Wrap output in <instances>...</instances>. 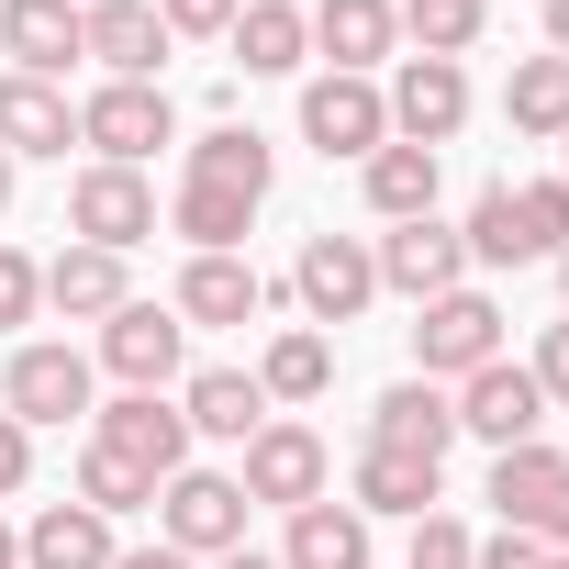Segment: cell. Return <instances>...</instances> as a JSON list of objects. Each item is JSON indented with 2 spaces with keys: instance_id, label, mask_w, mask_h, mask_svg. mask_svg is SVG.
Returning a JSON list of instances; mask_svg holds the SVG:
<instances>
[{
  "instance_id": "6da1fadb",
  "label": "cell",
  "mask_w": 569,
  "mask_h": 569,
  "mask_svg": "<svg viewBox=\"0 0 569 569\" xmlns=\"http://www.w3.org/2000/svg\"><path fill=\"white\" fill-rule=\"evenodd\" d=\"M168 134H179V112H168L157 79H101V90L79 101V146H90L101 168H146Z\"/></svg>"
},
{
  "instance_id": "7a4b0ae2",
  "label": "cell",
  "mask_w": 569,
  "mask_h": 569,
  "mask_svg": "<svg viewBox=\"0 0 569 569\" xmlns=\"http://www.w3.org/2000/svg\"><path fill=\"white\" fill-rule=\"evenodd\" d=\"M502 358V302L491 291H447V302H413V369L425 380H469Z\"/></svg>"
},
{
  "instance_id": "3957f363",
  "label": "cell",
  "mask_w": 569,
  "mask_h": 569,
  "mask_svg": "<svg viewBox=\"0 0 569 569\" xmlns=\"http://www.w3.org/2000/svg\"><path fill=\"white\" fill-rule=\"evenodd\" d=\"M157 547H179V558H223V547H246V491H234L223 469H179V480H157Z\"/></svg>"
},
{
  "instance_id": "277c9868",
  "label": "cell",
  "mask_w": 569,
  "mask_h": 569,
  "mask_svg": "<svg viewBox=\"0 0 569 569\" xmlns=\"http://www.w3.org/2000/svg\"><path fill=\"white\" fill-rule=\"evenodd\" d=\"M491 502H502V525H525L536 547H569V458H558L547 436H525V447L491 458Z\"/></svg>"
},
{
  "instance_id": "5b68a950",
  "label": "cell",
  "mask_w": 569,
  "mask_h": 569,
  "mask_svg": "<svg viewBox=\"0 0 569 569\" xmlns=\"http://www.w3.org/2000/svg\"><path fill=\"white\" fill-rule=\"evenodd\" d=\"M68 234L134 257V246L157 234V190H146V168H79V179H68Z\"/></svg>"
},
{
  "instance_id": "8992f818",
  "label": "cell",
  "mask_w": 569,
  "mask_h": 569,
  "mask_svg": "<svg viewBox=\"0 0 569 569\" xmlns=\"http://www.w3.org/2000/svg\"><path fill=\"white\" fill-rule=\"evenodd\" d=\"M291 291H302V313H313V325H358V313L380 302V257H369L358 234H302Z\"/></svg>"
},
{
  "instance_id": "52a82bcc",
  "label": "cell",
  "mask_w": 569,
  "mask_h": 569,
  "mask_svg": "<svg viewBox=\"0 0 569 569\" xmlns=\"http://www.w3.org/2000/svg\"><path fill=\"white\" fill-rule=\"evenodd\" d=\"M0 413H12L23 436L34 425H79L90 413V358L79 347H12V369H0Z\"/></svg>"
},
{
  "instance_id": "ba28073f",
  "label": "cell",
  "mask_w": 569,
  "mask_h": 569,
  "mask_svg": "<svg viewBox=\"0 0 569 569\" xmlns=\"http://www.w3.org/2000/svg\"><path fill=\"white\" fill-rule=\"evenodd\" d=\"M380 291H402V302H447V291H469V246H458V223H391L380 246Z\"/></svg>"
},
{
  "instance_id": "9c48e42d",
  "label": "cell",
  "mask_w": 569,
  "mask_h": 569,
  "mask_svg": "<svg viewBox=\"0 0 569 569\" xmlns=\"http://www.w3.org/2000/svg\"><path fill=\"white\" fill-rule=\"evenodd\" d=\"M302 146H325V157H380L391 146V101H380V79H313L302 90Z\"/></svg>"
},
{
  "instance_id": "30bf717a",
  "label": "cell",
  "mask_w": 569,
  "mask_h": 569,
  "mask_svg": "<svg viewBox=\"0 0 569 569\" xmlns=\"http://www.w3.org/2000/svg\"><path fill=\"white\" fill-rule=\"evenodd\" d=\"M536 425H547V391H536V369L491 358V369H469V380H458V436H480L491 458H502V447H525Z\"/></svg>"
},
{
  "instance_id": "8fae6325",
  "label": "cell",
  "mask_w": 569,
  "mask_h": 569,
  "mask_svg": "<svg viewBox=\"0 0 569 569\" xmlns=\"http://www.w3.org/2000/svg\"><path fill=\"white\" fill-rule=\"evenodd\" d=\"M90 436H101L112 458L157 469V480H179V469H190V413H179V402H157V391H123V402H90Z\"/></svg>"
},
{
  "instance_id": "7c38bea8",
  "label": "cell",
  "mask_w": 569,
  "mask_h": 569,
  "mask_svg": "<svg viewBox=\"0 0 569 569\" xmlns=\"http://www.w3.org/2000/svg\"><path fill=\"white\" fill-rule=\"evenodd\" d=\"M325 469H336V458H325L313 425H257L234 491H246V502H291V513H302V502H325Z\"/></svg>"
},
{
  "instance_id": "4fadbf2b",
  "label": "cell",
  "mask_w": 569,
  "mask_h": 569,
  "mask_svg": "<svg viewBox=\"0 0 569 569\" xmlns=\"http://www.w3.org/2000/svg\"><path fill=\"white\" fill-rule=\"evenodd\" d=\"M380 101H391V134H402V146H447V134L469 123V68H458V57H402V79H391Z\"/></svg>"
},
{
  "instance_id": "5bb4252c",
  "label": "cell",
  "mask_w": 569,
  "mask_h": 569,
  "mask_svg": "<svg viewBox=\"0 0 569 569\" xmlns=\"http://www.w3.org/2000/svg\"><path fill=\"white\" fill-rule=\"evenodd\" d=\"M179 347H190V325L157 313V302H123V313L101 325V369H112L123 391H168V380H179Z\"/></svg>"
},
{
  "instance_id": "9a60e30c",
  "label": "cell",
  "mask_w": 569,
  "mask_h": 569,
  "mask_svg": "<svg viewBox=\"0 0 569 569\" xmlns=\"http://www.w3.org/2000/svg\"><path fill=\"white\" fill-rule=\"evenodd\" d=\"M79 57H101V79H157V57H168L157 0H90L79 12Z\"/></svg>"
},
{
  "instance_id": "2e32d148",
  "label": "cell",
  "mask_w": 569,
  "mask_h": 569,
  "mask_svg": "<svg viewBox=\"0 0 569 569\" xmlns=\"http://www.w3.org/2000/svg\"><path fill=\"white\" fill-rule=\"evenodd\" d=\"M369 447H402V458H436V469H447V447H458V402H447L436 380H391V391L369 402Z\"/></svg>"
},
{
  "instance_id": "e0dca14e",
  "label": "cell",
  "mask_w": 569,
  "mask_h": 569,
  "mask_svg": "<svg viewBox=\"0 0 569 569\" xmlns=\"http://www.w3.org/2000/svg\"><path fill=\"white\" fill-rule=\"evenodd\" d=\"M68 146H79V112H68V90L12 68V79H0V157L23 168V157H68Z\"/></svg>"
},
{
  "instance_id": "ac0fdd59",
  "label": "cell",
  "mask_w": 569,
  "mask_h": 569,
  "mask_svg": "<svg viewBox=\"0 0 569 569\" xmlns=\"http://www.w3.org/2000/svg\"><path fill=\"white\" fill-rule=\"evenodd\" d=\"M168 313H179V325H257V313H268V279H257L246 257H190Z\"/></svg>"
},
{
  "instance_id": "d6986e66",
  "label": "cell",
  "mask_w": 569,
  "mask_h": 569,
  "mask_svg": "<svg viewBox=\"0 0 569 569\" xmlns=\"http://www.w3.org/2000/svg\"><path fill=\"white\" fill-rule=\"evenodd\" d=\"M313 46L336 57V79H369L380 57H391V34H402V12H391V0H313Z\"/></svg>"
},
{
  "instance_id": "ffe728a7",
  "label": "cell",
  "mask_w": 569,
  "mask_h": 569,
  "mask_svg": "<svg viewBox=\"0 0 569 569\" xmlns=\"http://www.w3.org/2000/svg\"><path fill=\"white\" fill-rule=\"evenodd\" d=\"M0 46H12L23 79L79 68V0H0Z\"/></svg>"
},
{
  "instance_id": "44dd1931",
  "label": "cell",
  "mask_w": 569,
  "mask_h": 569,
  "mask_svg": "<svg viewBox=\"0 0 569 569\" xmlns=\"http://www.w3.org/2000/svg\"><path fill=\"white\" fill-rule=\"evenodd\" d=\"M123 547H112V513H90V502H46L34 525H23V569H112Z\"/></svg>"
},
{
  "instance_id": "7402d4cb",
  "label": "cell",
  "mask_w": 569,
  "mask_h": 569,
  "mask_svg": "<svg viewBox=\"0 0 569 569\" xmlns=\"http://www.w3.org/2000/svg\"><path fill=\"white\" fill-rule=\"evenodd\" d=\"M223 46L246 57V79H291V68L313 57V23H302V0H246Z\"/></svg>"
},
{
  "instance_id": "603a6c76",
  "label": "cell",
  "mask_w": 569,
  "mask_h": 569,
  "mask_svg": "<svg viewBox=\"0 0 569 569\" xmlns=\"http://www.w3.org/2000/svg\"><path fill=\"white\" fill-rule=\"evenodd\" d=\"M358 190H369V212L380 223H425L436 212V146H380V157H358Z\"/></svg>"
},
{
  "instance_id": "cb8c5ba5",
  "label": "cell",
  "mask_w": 569,
  "mask_h": 569,
  "mask_svg": "<svg viewBox=\"0 0 569 569\" xmlns=\"http://www.w3.org/2000/svg\"><path fill=\"white\" fill-rule=\"evenodd\" d=\"M46 302H57L68 325H112V313L134 302V291H123V257H112V246H68V257L46 268Z\"/></svg>"
},
{
  "instance_id": "d4e9b609",
  "label": "cell",
  "mask_w": 569,
  "mask_h": 569,
  "mask_svg": "<svg viewBox=\"0 0 569 569\" xmlns=\"http://www.w3.org/2000/svg\"><path fill=\"white\" fill-rule=\"evenodd\" d=\"M179 413H190V436H223V447H246V436L268 425V391H257V369H201V380L179 391Z\"/></svg>"
},
{
  "instance_id": "484cf974",
  "label": "cell",
  "mask_w": 569,
  "mask_h": 569,
  "mask_svg": "<svg viewBox=\"0 0 569 569\" xmlns=\"http://www.w3.org/2000/svg\"><path fill=\"white\" fill-rule=\"evenodd\" d=\"M257 391H268V402H325V391H336V336H325V325L268 336V358H257Z\"/></svg>"
},
{
  "instance_id": "4316f807",
  "label": "cell",
  "mask_w": 569,
  "mask_h": 569,
  "mask_svg": "<svg viewBox=\"0 0 569 569\" xmlns=\"http://www.w3.org/2000/svg\"><path fill=\"white\" fill-rule=\"evenodd\" d=\"M279 569H369V513L358 502H302L291 513V558Z\"/></svg>"
},
{
  "instance_id": "83f0119b",
  "label": "cell",
  "mask_w": 569,
  "mask_h": 569,
  "mask_svg": "<svg viewBox=\"0 0 569 569\" xmlns=\"http://www.w3.org/2000/svg\"><path fill=\"white\" fill-rule=\"evenodd\" d=\"M190 179H201V190H234V201H268L279 157H268V134H246V123H212V134L190 146Z\"/></svg>"
},
{
  "instance_id": "f1b7e54d",
  "label": "cell",
  "mask_w": 569,
  "mask_h": 569,
  "mask_svg": "<svg viewBox=\"0 0 569 569\" xmlns=\"http://www.w3.org/2000/svg\"><path fill=\"white\" fill-rule=\"evenodd\" d=\"M436 458H402V447H358V513H436Z\"/></svg>"
},
{
  "instance_id": "f546056e",
  "label": "cell",
  "mask_w": 569,
  "mask_h": 569,
  "mask_svg": "<svg viewBox=\"0 0 569 569\" xmlns=\"http://www.w3.org/2000/svg\"><path fill=\"white\" fill-rule=\"evenodd\" d=\"M168 223L190 234V257H234V246H246V223H257V201H234V190H201V179H179Z\"/></svg>"
},
{
  "instance_id": "4dcf8cb0",
  "label": "cell",
  "mask_w": 569,
  "mask_h": 569,
  "mask_svg": "<svg viewBox=\"0 0 569 569\" xmlns=\"http://www.w3.org/2000/svg\"><path fill=\"white\" fill-rule=\"evenodd\" d=\"M502 123L513 134H569V57H525L502 79Z\"/></svg>"
},
{
  "instance_id": "1f68e13d",
  "label": "cell",
  "mask_w": 569,
  "mask_h": 569,
  "mask_svg": "<svg viewBox=\"0 0 569 569\" xmlns=\"http://www.w3.org/2000/svg\"><path fill=\"white\" fill-rule=\"evenodd\" d=\"M458 246L480 257V268H525L536 246H525V212H513V179H491L480 201H469V223H458Z\"/></svg>"
},
{
  "instance_id": "d6a6232c",
  "label": "cell",
  "mask_w": 569,
  "mask_h": 569,
  "mask_svg": "<svg viewBox=\"0 0 569 569\" xmlns=\"http://www.w3.org/2000/svg\"><path fill=\"white\" fill-rule=\"evenodd\" d=\"M391 12H402L413 57H469V46H480V23H491V0H391Z\"/></svg>"
},
{
  "instance_id": "836d02e7",
  "label": "cell",
  "mask_w": 569,
  "mask_h": 569,
  "mask_svg": "<svg viewBox=\"0 0 569 569\" xmlns=\"http://www.w3.org/2000/svg\"><path fill=\"white\" fill-rule=\"evenodd\" d=\"M79 502H90V513H146V502H157V469H134V458H112V447L90 436V447H79Z\"/></svg>"
},
{
  "instance_id": "e575fe53",
  "label": "cell",
  "mask_w": 569,
  "mask_h": 569,
  "mask_svg": "<svg viewBox=\"0 0 569 569\" xmlns=\"http://www.w3.org/2000/svg\"><path fill=\"white\" fill-rule=\"evenodd\" d=\"M513 212H525V246H536V257H558V246H569V179H525V190H513Z\"/></svg>"
},
{
  "instance_id": "d590c367",
  "label": "cell",
  "mask_w": 569,
  "mask_h": 569,
  "mask_svg": "<svg viewBox=\"0 0 569 569\" xmlns=\"http://www.w3.org/2000/svg\"><path fill=\"white\" fill-rule=\"evenodd\" d=\"M469 547H480V536H469L458 513H413V558H402V569H469Z\"/></svg>"
},
{
  "instance_id": "8d00e7d4",
  "label": "cell",
  "mask_w": 569,
  "mask_h": 569,
  "mask_svg": "<svg viewBox=\"0 0 569 569\" xmlns=\"http://www.w3.org/2000/svg\"><path fill=\"white\" fill-rule=\"evenodd\" d=\"M34 302H46V268H34L23 246H0V336H12V325H34Z\"/></svg>"
},
{
  "instance_id": "74e56055",
  "label": "cell",
  "mask_w": 569,
  "mask_h": 569,
  "mask_svg": "<svg viewBox=\"0 0 569 569\" xmlns=\"http://www.w3.org/2000/svg\"><path fill=\"white\" fill-rule=\"evenodd\" d=\"M234 12H246V0H157L168 34H234Z\"/></svg>"
},
{
  "instance_id": "f35d334b",
  "label": "cell",
  "mask_w": 569,
  "mask_h": 569,
  "mask_svg": "<svg viewBox=\"0 0 569 569\" xmlns=\"http://www.w3.org/2000/svg\"><path fill=\"white\" fill-rule=\"evenodd\" d=\"M525 369H536V391H547V402H569V313L536 336V358H525Z\"/></svg>"
},
{
  "instance_id": "ab89813d",
  "label": "cell",
  "mask_w": 569,
  "mask_h": 569,
  "mask_svg": "<svg viewBox=\"0 0 569 569\" xmlns=\"http://www.w3.org/2000/svg\"><path fill=\"white\" fill-rule=\"evenodd\" d=\"M536 558H547V547H536L525 525H502V536H480V547H469V569H536Z\"/></svg>"
},
{
  "instance_id": "60d3db41",
  "label": "cell",
  "mask_w": 569,
  "mask_h": 569,
  "mask_svg": "<svg viewBox=\"0 0 569 569\" xmlns=\"http://www.w3.org/2000/svg\"><path fill=\"white\" fill-rule=\"evenodd\" d=\"M23 480H34V436H23V425H12V413H0V502H12V491H23Z\"/></svg>"
},
{
  "instance_id": "b9f144b4",
  "label": "cell",
  "mask_w": 569,
  "mask_h": 569,
  "mask_svg": "<svg viewBox=\"0 0 569 569\" xmlns=\"http://www.w3.org/2000/svg\"><path fill=\"white\" fill-rule=\"evenodd\" d=\"M112 569H201V558H179V547H123Z\"/></svg>"
},
{
  "instance_id": "7bdbcfd3",
  "label": "cell",
  "mask_w": 569,
  "mask_h": 569,
  "mask_svg": "<svg viewBox=\"0 0 569 569\" xmlns=\"http://www.w3.org/2000/svg\"><path fill=\"white\" fill-rule=\"evenodd\" d=\"M547 57H569V0H547Z\"/></svg>"
},
{
  "instance_id": "ee69618b",
  "label": "cell",
  "mask_w": 569,
  "mask_h": 569,
  "mask_svg": "<svg viewBox=\"0 0 569 569\" xmlns=\"http://www.w3.org/2000/svg\"><path fill=\"white\" fill-rule=\"evenodd\" d=\"M212 569H279V558H257V547H223V558H212Z\"/></svg>"
},
{
  "instance_id": "f6af8a7d",
  "label": "cell",
  "mask_w": 569,
  "mask_h": 569,
  "mask_svg": "<svg viewBox=\"0 0 569 569\" xmlns=\"http://www.w3.org/2000/svg\"><path fill=\"white\" fill-rule=\"evenodd\" d=\"M0 569H23V536H12V525H0Z\"/></svg>"
},
{
  "instance_id": "bcb514c9",
  "label": "cell",
  "mask_w": 569,
  "mask_h": 569,
  "mask_svg": "<svg viewBox=\"0 0 569 569\" xmlns=\"http://www.w3.org/2000/svg\"><path fill=\"white\" fill-rule=\"evenodd\" d=\"M0 212H12V157H0Z\"/></svg>"
},
{
  "instance_id": "7dc6e473",
  "label": "cell",
  "mask_w": 569,
  "mask_h": 569,
  "mask_svg": "<svg viewBox=\"0 0 569 569\" xmlns=\"http://www.w3.org/2000/svg\"><path fill=\"white\" fill-rule=\"evenodd\" d=\"M536 569H569V547H547V558H536Z\"/></svg>"
},
{
  "instance_id": "c3c4849f",
  "label": "cell",
  "mask_w": 569,
  "mask_h": 569,
  "mask_svg": "<svg viewBox=\"0 0 569 569\" xmlns=\"http://www.w3.org/2000/svg\"><path fill=\"white\" fill-rule=\"evenodd\" d=\"M558 291H569V246H558Z\"/></svg>"
},
{
  "instance_id": "681fc988",
  "label": "cell",
  "mask_w": 569,
  "mask_h": 569,
  "mask_svg": "<svg viewBox=\"0 0 569 569\" xmlns=\"http://www.w3.org/2000/svg\"><path fill=\"white\" fill-rule=\"evenodd\" d=\"M79 12H90V0H79Z\"/></svg>"
}]
</instances>
